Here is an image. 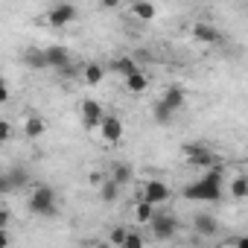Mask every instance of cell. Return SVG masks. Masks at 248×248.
Wrapping results in <instances>:
<instances>
[{"label":"cell","mask_w":248,"mask_h":248,"mask_svg":"<svg viewBox=\"0 0 248 248\" xmlns=\"http://www.w3.org/2000/svg\"><path fill=\"white\" fill-rule=\"evenodd\" d=\"M222 184H225V172L216 164V167L204 170V175L199 181L184 187V199H190V202H222Z\"/></svg>","instance_id":"obj_1"},{"label":"cell","mask_w":248,"mask_h":248,"mask_svg":"<svg viewBox=\"0 0 248 248\" xmlns=\"http://www.w3.org/2000/svg\"><path fill=\"white\" fill-rule=\"evenodd\" d=\"M27 204H30V210L38 213V216H53V213H56V190L47 187V184H41V187H35V190L30 193Z\"/></svg>","instance_id":"obj_2"},{"label":"cell","mask_w":248,"mask_h":248,"mask_svg":"<svg viewBox=\"0 0 248 248\" xmlns=\"http://www.w3.org/2000/svg\"><path fill=\"white\" fill-rule=\"evenodd\" d=\"M184 158L193 164V167H202V170H210L219 164V158L207 149V146H184Z\"/></svg>","instance_id":"obj_3"},{"label":"cell","mask_w":248,"mask_h":248,"mask_svg":"<svg viewBox=\"0 0 248 248\" xmlns=\"http://www.w3.org/2000/svg\"><path fill=\"white\" fill-rule=\"evenodd\" d=\"M152 233H155V239H161V242L172 239V236L178 233V219H175V216H170V213L155 216V219H152Z\"/></svg>","instance_id":"obj_4"},{"label":"cell","mask_w":248,"mask_h":248,"mask_svg":"<svg viewBox=\"0 0 248 248\" xmlns=\"http://www.w3.org/2000/svg\"><path fill=\"white\" fill-rule=\"evenodd\" d=\"M73 18H76V6H73V3H56V6L47 12V24L56 27V30L73 24Z\"/></svg>","instance_id":"obj_5"},{"label":"cell","mask_w":248,"mask_h":248,"mask_svg":"<svg viewBox=\"0 0 248 248\" xmlns=\"http://www.w3.org/2000/svg\"><path fill=\"white\" fill-rule=\"evenodd\" d=\"M140 196H143V199H149L152 204H161V202H170L172 190H170L164 181H158V178H149V181H143V187H140Z\"/></svg>","instance_id":"obj_6"},{"label":"cell","mask_w":248,"mask_h":248,"mask_svg":"<svg viewBox=\"0 0 248 248\" xmlns=\"http://www.w3.org/2000/svg\"><path fill=\"white\" fill-rule=\"evenodd\" d=\"M102 120H105V108L96 99H85L82 102V123H85V129H99Z\"/></svg>","instance_id":"obj_7"},{"label":"cell","mask_w":248,"mask_h":248,"mask_svg":"<svg viewBox=\"0 0 248 248\" xmlns=\"http://www.w3.org/2000/svg\"><path fill=\"white\" fill-rule=\"evenodd\" d=\"M99 135H102L105 143H117V140L123 138V123H120V117L105 114V120L99 123Z\"/></svg>","instance_id":"obj_8"},{"label":"cell","mask_w":248,"mask_h":248,"mask_svg":"<svg viewBox=\"0 0 248 248\" xmlns=\"http://www.w3.org/2000/svg\"><path fill=\"white\" fill-rule=\"evenodd\" d=\"M44 53H47V67H53V70H62L70 64V53L62 44H50V47H44Z\"/></svg>","instance_id":"obj_9"},{"label":"cell","mask_w":248,"mask_h":248,"mask_svg":"<svg viewBox=\"0 0 248 248\" xmlns=\"http://www.w3.org/2000/svg\"><path fill=\"white\" fill-rule=\"evenodd\" d=\"M161 102L175 114V111H181L184 108V102H187V93H184V88H178V85H172V88H167L164 91V96H161Z\"/></svg>","instance_id":"obj_10"},{"label":"cell","mask_w":248,"mask_h":248,"mask_svg":"<svg viewBox=\"0 0 248 248\" xmlns=\"http://www.w3.org/2000/svg\"><path fill=\"white\" fill-rule=\"evenodd\" d=\"M193 228H196V233H202V236H216V233H219V219L210 216V213H199V216L193 219Z\"/></svg>","instance_id":"obj_11"},{"label":"cell","mask_w":248,"mask_h":248,"mask_svg":"<svg viewBox=\"0 0 248 248\" xmlns=\"http://www.w3.org/2000/svg\"><path fill=\"white\" fill-rule=\"evenodd\" d=\"M44 132H47V123H44L41 117H35V114H32V117H27V120H24V138L38 140Z\"/></svg>","instance_id":"obj_12"},{"label":"cell","mask_w":248,"mask_h":248,"mask_svg":"<svg viewBox=\"0 0 248 248\" xmlns=\"http://www.w3.org/2000/svg\"><path fill=\"white\" fill-rule=\"evenodd\" d=\"M135 219H138V225H149V222L155 219V204L140 196L138 204H135Z\"/></svg>","instance_id":"obj_13"},{"label":"cell","mask_w":248,"mask_h":248,"mask_svg":"<svg viewBox=\"0 0 248 248\" xmlns=\"http://www.w3.org/2000/svg\"><path fill=\"white\" fill-rule=\"evenodd\" d=\"M111 70H114V73H120L123 79H126V76L138 73L140 67H138V62H135L132 56H120V59H114V62H111Z\"/></svg>","instance_id":"obj_14"},{"label":"cell","mask_w":248,"mask_h":248,"mask_svg":"<svg viewBox=\"0 0 248 248\" xmlns=\"http://www.w3.org/2000/svg\"><path fill=\"white\" fill-rule=\"evenodd\" d=\"M193 38L202 41V44H216L219 41V30L210 27V24H196L193 27Z\"/></svg>","instance_id":"obj_15"},{"label":"cell","mask_w":248,"mask_h":248,"mask_svg":"<svg viewBox=\"0 0 248 248\" xmlns=\"http://www.w3.org/2000/svg\"><path fill=\"white\" fill-rule=\"evenodd\" d=\"M146 88H149V76H146V73L138 70V73L126 76V91H129V93H143Z\"/></svg>","instance_id":"obj_16"},{"label":"cell","mask_w":248,"mask_h":248,"mask_svg":"<svg viewBox=\"0 0 248 248\" xmlns=\"http://www.w3.org/2000/svg\"><path fill=\"white\" fill-rule=\"evenodd\" d=\"M120 187H123V184H120V181H114V178L108 175V178H105V184L99 187V196H102V202H108V204H111V202H117V196H120Z\"/></svg>","instance_id":"obj_17"},{"label":"cell","mask_w":248,"mask_h":248,"mask_svg":"<svg viewBox=\"0 0 248 248\" xmlns=\"http://www.w3.org/2000/svg\"><path fill=\"white\" fill-rule=\"evenodd\" d=\"M132 15H135V18H140V21H152L158 12H155V6L149 3V0H135V6H132Z\"/></svg>","instance_id":"obj_18"},{"label":"cell","mask_w":248,"mask_h":248,"mask_svg":"<svg viewBox=\"0 0 248 248\" xmlns=\"http://www.w3.org/2000/svg\"><path fill=\"white\" fill-rule=\"evenodd\" d=\"M24 62H27V67L41 70V67H47V53L44 50H27L24 53Z\"/></svg>","instance_id":"obj_19"},{"label":"cell","mask_w":248,"mask_h":248,"mask_svg":"<svg viewBox=\"0 0 248 248\" xmlns=\"http://www.w3.org/2000/svg\"><path fill=\"white\" fill-rule=\"evenodd\" d=\"M231 196L233 199H248V175H233L231 178Z\"/></svg>","instance_id":"obj_20"},{"label":"cell","mask_w":248,"mask_h":248,"mask_svg":"<svg viewBox=\"0 0 248 248\" xmlns=\"http://www.w3.org/2000/svg\"><path fill=\"white\" fill-rule=\"evenodd\" d=\"M102 76H105L102 64H96V62L85 64V82H88V85H99V82H102Z\"/></svg>","instance_id":"obj_21"},{"label":"cell","mask_w":248,"mask_h":248,"mask_svg":"<svg viewBox=\"0 0 248 248\" xmlns=\"http://www.w3.org/2000/svg\"><path fill=\"white\" fill-rule=\"evenodd\" d=\"M111 178L120 181V184H129L132 181V167L129 164H114L111 167Z\"/></svg>","instance_id":"obj_22"},{"label":"cell","mask_w":248,"mask_h":248,"mask_svg":"<svg viewBox=\"0 0 248 248\" xmlns=\"http://www.w3.org/2000/svg\"><path fill=\"white\" fill-rule=\"evenodd\" d=\"M126 236H129L126 228H114L111 236H108V242H111V245H126Z\"/></svg>","instance_id":"obj_23"},{"label":"cell","mask_w":248,"mask_h":248,"mask_svg":"<svg viewBox=\"0 0 248 248\" xmlns=\"http://www.w3.org/2000/svg\"><path fill=\"white\" fill-rule=\"evenodd\" d=\"M170 120H172V111H170L164 102H158V105H155V123H170Z\"/></svg>","instance_id":"obj_24"},{"label":"cell","mask_w":248,"mask_h":248,"mask_svg":"<svg viewBox=\"0 0 248 248\" xmlns=\"http://www.w3.org/2000/svg\"><path fill=\"white\" fill-rule=\"evenodd\" d=\"M126 248H143V236L140 233H129L126 236Z\"/></svg>","instance_id":"obj_25"},{"label":"cell","mask_w":248,"mask_h":248,"mask_svg":"<svg viewBox=\"0 0 248 248\" xmlns=\"http://www.w3.org/2000/svg\"><path fill=\"white\" fill-rule=\"evenodd\" d=\"M88 181H91V187H102V184H105V175H102V172H91Z\"/></svg>","instance_id":"obj_26"},{"label":"cell","mask_w":248,"mask_h":248,"mask_svg":"<svg viewBox=\"0 0 248 248\" xmlns=\"http://www.w3.org/2000/svg\"><path fill=\"white\" fill-rule=\"evenodd\" d=\"M9 138H12V126L3 120V123H0V140H9Z\"/></svg>","instance_id":"obj_27"},{"label":"cell","mask_w":248,"mask_h":248,"mask_svg":"<svg viewBox=\"0 0 248 248\" xmlns=\"http://www.w3.org/2000/svg\"><path fill=\"white\" fill-rule=\"evenodd\" d=\"M3 228H9V210L6 207L0 210V231H3Z\"/></svg>","instance_id":"obj_28"},{"label":"cell","mask_w":248,"mask_h":248,"mask_svg":"<svg viewBox=\"0 0 248 248\" xmlns=\"http://www.w3.org/2000/svg\"><path fill=\"white\" fill-rule=\"evenodd\" d=\"M99 3H102L105 9H117V6H120V0H99Z\"/></svg>","instance_id":"obj_29"},{"label":"cell","mask_w":248,"mask_h":248,"mask_svg":"<svg viewBox=\"0 0 248 248\" xmlns=\"http://www.w3.org/2000/svg\"><path fill=\"white\" fill-rule=\"evenodd\" d=\"M233 245H239V248H248V236H236V239H233Z\"/></svg>","instance_id":"obj_30"}]
</instances>
